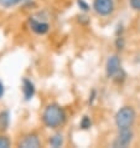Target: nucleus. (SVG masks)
<instances>
[{"label": "nucleus", "instance_id": "1", "mask_svg": "<svg viewBox=\"0 0 140 148\" xmlns=\"http://www.w3.org/2000/svg\"><path fill=\"white\" fill-rule=\"evenodd\" d=\"M67 120V114L63 107L57 103H50L45 107L42 112V122L47 128L56 130L65 125Z\"/></svg>", "mask_w": 140, "mask_h": 148}, {"label": "nucleus", "instance_id": "2", "mask_svg": "<svg viewBox=\"0 0 140 148\" xmlns=\"http://www.w3.org/2000/svg\"><path fill=\"white\" fill-rule=\"evenodd\" d=\"M135 120H137V112L131 106H123L117 111L114 116V123L118 131L131 128Z\"/></svg>", "mask_w": 140, "mask_h": 148}, {"label": "nucleus", "instance_id": "3", "mask_svg": "<svg viewBox=\"0 0 140 148\" xmlns=\"http://www.w3.org/2000/svg\"><path fill=\"white\" fill-rule=\"evenodd\" d=\"M92 8L99 16H109L114 13L115 3L114 0H94Z\"/></svg>", "mask_w": 140, "mask_h": 148}, {"label": "nucleus", "instance_id": "4", "mask_svg": "<svg viewBox=\"0 0 140 148\" xmlns=\"http://www.w3.org/2000/svg\"><path fill=\"white\" fill-rule=\"evenodd\" d=\"M133 138H134V133H133V131H131V128L119 130L117 137L114 138V141L112 143V146L114 148H126L131 145Z\"/></svg>", "mask_w": 140, "mask_h": 148}, {"label": "nucleus", "instance_id": "5", "mask_svg": "<svg viewBox=\"0 0 140 148\" xmlns=\"http://www.w3.org/2000/svg\"><path fill=\"white\" fill-rule=\"evenodd\" d=\"M122 70V61L118 55H110L105 62V75L108 79H114Z\"/></svg>", "mask_w": 140, "mask_h": 148}, {"label": "nucleus", "instance_id": "6", "mask_svg": "<svg viewBox=\"0 0 140 148\" xmlns=\"http://www.w3.org/2000/svg\"><path fill=\"white\" fill-rule=\"evenodd\" d=\"M29 26L35 34L37 35H46L48 31H50V24L46 21H41V20H37L34 16H31L29 19Z\"/></svg>", "mask_w": 140, "mask_h": 148}, {"label": "nucleus", "instance_id": "7", "mask_svg": "<svg viewBox=\"0 0 140 148\" xmlns=\"http://www.w3.org/2000/svg\"><path fill=\"white\" fill-rule=\"evenodd\" d=\"M21 91H22L24 100L25 101H31L32 97H34L35 93H36L35 84L30 79H27V77H22V80H21Z\"/></svg>", "mask_w": 140, "mask_h": 148}, {"label": "nucleus", "instance_id": "8", "mask_svg": "<svg viewBox=\"0 0 140 148\" xmlns=\"http://www.w3.org/2000/svg\"><path fill=\"white\" fill-rule=\"evenodd\" d=\"M19 147L21 148H39L41 147V141L37 133H29L24 136V138L19 142Z\"/></svg>", "mask_w": 140, "mask_h": 148}, {"label": "nucleus", "instance_id": "9", "mask_svg": "<svg viewBox=\"0 0 140 148\" xmlns=\"http://www.w3.org/2000/svg\"><path fill=\"white\" fill-rule=\"evenodd\" d=\"M10 126V111L3 110L0 111V133L6 132Z\"/></svg>", "mask_w": 140, "mask_h": 148}, {"label": "nucleus", "instance_id": "10", "mask_svg": "<svg viewBox=\"0 0 140 148\" xmlns=\"http://www.w3.org/2000/svg\"><path fill=\"white\" fill-rule=\"evenodd\" d=\"M63 142H65V138H63V134L62 133H55L52 134L50 138H48V145L53 148H60L63 146Z\"/></svg>", "mask_w": 140, "mask_h": 148}, {"label": "nucleus", "instance_id": "11", "mask_svg": "<svg viewBox=\"0 0 140 148\" xmlns=\"http://www.w3.org/2000/svg\"><path fill=\"white\" fill-rule=\"evenodd\" d=\"M26 1L29 0H0V6L5 8V9H11V8H15Z\"/></svg>", "mask_w": 140, "mask_h": 148}, {"label": "nucleus", "instance_id": "12", "mask_svg": "<svg viewBox=\"0 0 140 148\" xmlns=\"http://www.w3.org/2000/svg\"><path fill=\"white\" fill-rule=\"evenodd\" d=\"M90 127H92V120H90V117L89 116H83L81 118V121H80V128L82 131H88Z\"/></svg>", "mask_w": 140, "mask_h": 148}, {"label": "nucleus", "instance_id": "13", "mask_svg": "<svg viewBox=\"0 0 140 148\" xmlns=\"http://www.w3.org/2000/svg\"><path fill=\"white\" fill-rule=\"evenodd\" d=\"M114 46L117 49L118 51H123L125 47V39L123 35H118L117 38H115V41H114Z\"/></svg>", "mask_w": 140, "mask_h": 148}, {"label": "nucleus", "instance_id": "14", "mask_svg": "<svg viewBox=\"0 0 140 148\" xmlns=\"http://www.w3.org/2000/svg\"><path fill=\"white\" fill-rule=\"evenodd\" d=\"M11 145L10 139L7 136H4V134H0V148H9Z\"/></svg>", "mask_w": 140, "mask_h": 148}, {"label": "nucleus", "instance_id": "15", "mask_svg": "<svg viewBox=\"0 0 140 148\" xmlns=\"http://www.w3.org/2000/svg\"><path fill=\"white\" fill-rule=\"evenodd\" d=\"M77 6L80 8L82 11H84V13H87V11L90 10V6L89 4L86 1V0H77Z\"/></svg>", "mask_w": 140, "mask_h": 148}, {"label": "nucleus", "instance_id": "16", "mask_svg": "<svg viewBox=\"0 0 140 148\" xmlns=\"http://www.w3.org/2000/svg\"><path fill=\"white\" fill-rule=\"evenodd\" d=\"M97 96H98L97 90H96V88H93L92 91H90V93H89V98H88V105H89V106H93V105H94V102H96V100H97Z\"/></svg>", "mask_w": 140, "mask_h": 148}, {"label": "nucleus", "instance_id": "17", "mask_svg": "<svg viewBox=\"0 0 140 148\" xmlns=\"http://www.w3.org/2000/svg\"><path fill=\"white\" fill-rule=\"evenodd\" d=\"M129 5L133 10L140 11V0H129Z\"/></svg>", "mask_w": 140, "mask_h": 148}, {"label": "nucleus", "instance_id": "18", "mask_svg": "<svg viewBox=\"0 0 140 148\" xmlns=\"http://www.w3.org/2000/svg\"><path fill=\"white\" fill-rule=\"evenodd\" d=\"M4 95H5V86H4L3 81H0V98H3Z\"/></svg>", "mask_w": 140, "mask_h": 148}, {"label": "nucleus", "instance_id": "19", "mask_svg": "<svg viewBox=\"0 0 140 148\" xmlns=\"http://www.w3.org/2000/svg\"><path fill=\"white\" fill-rule=\"evenodd\" d=\"M118 29H117V31H115V35H123V31H124V29H123V25L122 24H119V25L117 26Z\"/></svg>", "mask_w": 140, "mask_h": 148}, {"label": "nucleus", "instance_id": "20", "mask_svg": "<svg viewBox=\"0 0 140 148\" xmlns=\"http://www.w3.org/2000/svg\"><path fill=\"white\" fill-rule=\"evenodd\" d=\"M89 21V19L87 18V16H83V15H82V16H80V23H83V24H87Z\"/></svg>", "mask_w": 140, "mask_h": 148}]
</instances>
